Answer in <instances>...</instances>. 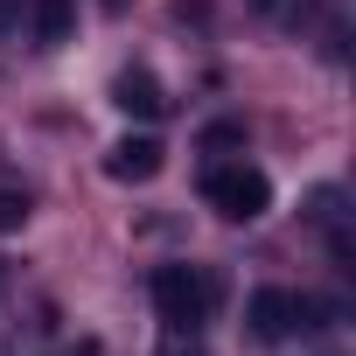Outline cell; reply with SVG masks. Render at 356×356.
<instances>
[{
	"mask_svg": "<svg viewBox=\"0 0 356 356\" xmlns=\"http://www.w3.org/2000/svg\"><path fill=\"white\" fill-rule=\"evenodd\" d=\"M203 196H210V210L231 217V224H252V217L273 210V182H266L252 161H224V168H210V175H203Z\"/></svg>",
	"mask_w": 356,
	"mask_h": 356,
	"instance_id": "cell-2",
	"label": "cell"
},
{
	"mask_svg": "<svg viewBox=\"0 0 356 356\" xmlns=\"http://www.w3.org/2000/svg\"><path fill=\"white\" fill-rule=\"evenodd\" d=\"M252 8H273V0H252Z\"/></svg>",
	"mask_w": 356,
	"mask_h": 356,
	"instance_id": "cell-10",
	"label": "cell"
},
{
	"mask_svg": "<svg viewBox=\"0 0 356 356\" xmlns=\"http://www.w3.org/2000/svg\"><path fill=\"white\" fill-rule=\"evenodd\" d=\"M238 140H245V126H210L203 133V147H238Z\"/></svg>",
	"mask_w": 356,
	"mask_h": 356,
	"instance_id": "cell-8",
	"label": "cell"
},
{
	"mask_svg": "<svg viewBox=\"0 0 356 356\" xmlns=\"http://www.w3.org/2000/svg\"><path fill=\"white\" fill-rule=\"evenodd\" d=\"M154 307H161L168 328H196L210 314V280L196 266H161L154 273Z\"/></svg>",
	"mask_w": 356,
	"mask_h": 356,
	"instance_id": "cell-3",
	"label": "cell"
},
{
	"mask_svg": "<svg viewBox=\"0 0 356 356\" xmlns=\"http://www.w3.org/2000/svg\"><path fill=\"white\" fill-rule=\"evenodd\" d=\"M35 49H63L70 29H77V0H35Z\"/></svg>",
	"mask_w": 356,
	"mask_h": 356,
	"instance_id": "cell-6",
	"label": "cell"
},
{
	"mask_svg": "<svg viewBox=\"0 0 356 356\" xmlns=\"http://www.w3.org/2000/svg\"><path fill=\"white\" fill-rule=\"evenodd\" d=\"M161 161H168V147H161L154 133H126V140L105 154V175H112V182H154Z\"/></svg>",
	"mask_w": 356,
	"mask_h": 356,
	"instance_id": "cell-4",
	"label": "cell"
},
{
	"mask_svg": "<svg viewBox=\"0 0 356 356\" xmlns=\"http://www.w3.org/2000/svg\"><path fill=\"white\" fill-rule=\"evenodd\" d=\"M112 105L133 112V119H161V112H168V91H161L147 70H119V77H112Z\"/></svg>",
	"mask_w": 356,
	"mask_h": 356,
	"instance_id": "cell-5",
	"label": "cell"
},
{
	"mask_svg": "<svg viewBox=\"0 0 356 356\" xmlns=\"http://www.w3.org/2000/svg\"><path fill=\"white\" fill-rule=\"evenodd\" d=\"M15 29V0H0V35H8Z\"/></svg>",
	"mask_w": 356,
	"mask_h": 356,
	"instance_id": "cell-9",
	"label": "cell"
},
{
	"mask_svg": "<svg viewBox=\"0 0 356 356\" xmlns=\"http://www.w3.org/2000/svg\"><path fill=\"white\" fill-rule=\"evenodd\" d=\"M29 210H35V203H29V189L0 182V231H22V224H29Z\"/></svg>",
	"mask_w": 356,
	"mask_h": 356,
	"instance_id": "cell-7",
	"label": "cell"
},
{
	"mask_svg": "<svg viewBox=\"0 0 356 356\" xmlns=\"http://www.w3.org/2000/svg\"><path fill=\"white\" fill-rule=\"evenodd\" d=\"M321 300L314 293H293V286H259L252 300H245V321H252V335L259 342H286V335H307V328H321Z\"/></svg>",
	"mask_w": 356,
	"mask_h": 356,
	"instance_id": "cell-1",
	"label": "cell"
}]
</instances>
